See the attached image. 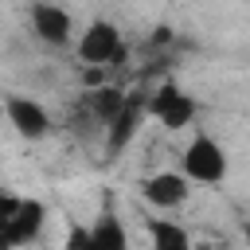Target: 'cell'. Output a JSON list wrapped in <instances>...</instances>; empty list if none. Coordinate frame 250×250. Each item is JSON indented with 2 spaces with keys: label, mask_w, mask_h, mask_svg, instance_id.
I'll return each instance as SVG.
<instances>
[{
  "label": "cell",
  "mask_w": 250,
  "mask_h": 250,
  "mask_svg": "<svg viewBox=\"0 0 250 250\" xmlns=\"http://www.w3.org/2000/svg\"><path fill=\"white\" fill-rule=\"evenodd\" d=\"M191 180L180 172V168H164V172H148L141 184H137V191H141V199L152 207V211H176V207H184L188 203V188Z\"/></svg>",
  "instance_id": "7"
},
{
  "label": "cell",
  "mask_w": 250,
  "mask_h": 250,
  "mask_svg": "<svg viewBox=\"0 0 250 250\" xmlns=\"http://www.w3.org/2000/svg\"><path fill=\"white\" fill-rule=\"evenodd\" d=\"M27 27L39 43L47 47H74L78 43V27H74V16L55 4V0H35L31 12H27Z\"/></svg>",
  "instance_id": "3"
},
{
  "label": "cell",
  "mask_w": 250,
  "mask_h": 250,
  "mask_svg": "<svg viewBox=\"0 0 250 250\" xmlns=\"http://www.w3.org/2000/svg\"><path fill=\"white\" fill-rule=\"evenodd\" d=\"M137 121H141V109H137V105H125V109L109 121V152H121V148L133 141Z\"/></svg>",
  "instance_id": "11"
},
{
  "label": "cell",
  "mask_w": 250,
  "mask_h": 250,
  "mask_svg": "<svg viewBox=\"0 0 250 250\" xmlns=\"http://www.w3.org/2000/svg\"><path fill=\"white\" fill-rule=\"evenodd\" d=\"M145 109H148V117H156V121H160L164 129H172V133H176V129H188V125L195 121V98H191L180 82H172V78L152 90V98H148Z\"/></svg>",
  "instance_id": "5"
},
{
  "label": "cell",
  "mask_w": 250,
  "mask_h": 250,
  "mask_svg": "<svg viewBox=\"0 0 250 250\" xmlns=\"http://www.w3.org/2000/svg\"><path fill=\"white\" fill-rule=\"evenodd\" d=\"M94 250H129V234H125V223L113 215V211H102L94 223Z\"/></svg>",
  "instance_id": "9"
},
{
  "label": "cell",
  "mask_w": 250,
  "mask_h": 250,
  "mask_svg": "<svg viewBox=\"0 0 250 250\" xmlns=\"http://www.w3.org/2000/svg\"><path fill=\"white\" fill-rule=\"evenodd\" d=\"M242 238H246V246H250V219L242 223Z\"/></svg>",
  "instance_id": "14"
},
{
  "label": "cell",
  "mask_w": 250,
  "mask_h": 250,
  "mask_svg": "<svg viewBox=\"0 0 250 250\" xmlns=\"http://www.w3.org/2000/svg\"><path fill=\"white\" fill-rule=\"evenodd\" d=\"M66 250H94V230L86 223H74L66 234Z\"/></svg>",
  "instance_id": "12"
},
{
  "label": "cell",
  "mask_w": 250,
  "mask_h": 250,
  "mask_svg": "<svg viewBox=\"0 0 250 250\" xmlns=\"http://www.w3.org/2000/svg\"><path fill=\"white\" fill-rule=\"evenodd\" d=\"M86 102H90V109H94V117H102L105 125L129 105V98L121 94V90H113V86H98V90H90L86 94Z\"/></svg>",
  "instance_id": "10"
},
{
  "label": "cell",
  "mask_w": 250,
  "mask_h": 250,
  "mask_svg": "<svg viewBox=\"0 0 250 250\" xmlns=\"http://www.w3.org/2000/svg\"><path fill=\"white\" fill-rule=\"evenodd\" d=\"M43 227H47V203L43 199L16 195V191L0 195V242L8 250L35 242L43 234Z\"/></svg>",
  "instance_id": "1"
},
{
  "label": "cell",
  "mask_w": 250,
  "mask_h": 250,
  "mask_svg": "<svg viewBox=\"0 0 250 250\" xmlns=\"http://www.w3.org/2000/svg\"><path fill=\"white\" fill-rule=\"evenodd\" d=\"M168 39H172V27H156V31H152V47H156V43H168Z\"/></svg>",
  "instance_id": "13"
},
{
  "label": "cell",
  "mask_w": 250,
  "mask_h": 250,
  "mask_svg": "<svg viewBox=\"0 0 250 250\" xmlns=\"http://www.w3.org/2000/svg\"><path fill=\"white\" fill-rule=\"evenodd\" d=\"M148 250H191V234L176 219H148Z\"/></svg>",
  "instance_id": "8"
},
{
  "label": "cell",
  "mask_w": 250,
  "mask_h": 250,
  "mask_svg": "<svg viewBox=\"0 0 250 250\" xmlns=\"http://www.w3.org/2000/svg\"><path fill=\"white\" fill-rule=\"evenodd\" d=\"M74 55L82 59V66H109L121 55V27L113 20H90L78 31Z\"/></svg>",
  "instance_id": "4"
},
{
  "label": "cell",
  "mask_w": 250,
  "mask_h": 250,
  "mask_svg": "<svg viewBox=\"0 0 250 250\" xmlns=\"http://www.w3.org/2000/svg\"><path fill=\"white\" fill-rule=\"evenodd\" d=\"M4 117H8L12 133L23 137V141H43L51 133V113L31 94H8L4 98Z\"/></svg>",
  "instance_id": "6"
},
{
  "label": "cell",
  "mask_w": 250,
  "mask_h": 250,
  "mask_svg": "<svg viewBox=\"0 0 250 250\" xmlns=\"http://www.w3.org/2000/svg\"><path fill=\"white\" fill-rule=\"evenodd\" d=\"M180 172H184L191 184H223L227 172H230L227 148H223L215 137L195 133V137L180 148Z\"/></svg>",
  "instance_id": "2"
}]
</instances>
